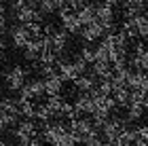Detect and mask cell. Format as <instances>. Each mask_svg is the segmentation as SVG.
Segmentation results:
<instances>
[{"label":"cell","instance_id":"6da1fadb","mask_svg":"<svg viewBox=\"0 0 148 146\" xmlns=\"http://www.w3.org/2000/svg\"><path fill=\"white\" fill-rule=\"evenodd\" d=\"M70 125H66L64 121H49L42 123V129H40V136L49 146H59L64 142V138L68 136Z\"/></svg>","mask_w":148,"mask_h":146},{"label":"cell","instance_id":"7a4b0ae2","mask_svg":"<svg viewBox=\"0 0 148 146\" xmlns=\"http://www.w3.org/2000/svg\"><path fill=\"white\" fill-rule=\"evenodd\" d=\"M70 131H72V136L76 138L78 144H83L85 140H89V138L102 136L97 125L93 121H89V119H85V117H78V119H74V121H70Z\"/></svg>","mask_w":148,"mask_h":146},{"label":"cell","instance_id":"3957f363","mask_svg":"<svg viewBox=\"0 0 148 146\" xmlns=\"http://www.w3.org/2000/svg\"><path fill=\"white\" fill-rule=\"evenodd\" d=\"M87 66H89V64H87L85 59H80V57H76L74 62H64V59H62V62L57 64V74L64 78V83L66 81H72L74 83L80 74H85V72H87Z\"/></svg>","mask_w":148,"mask_h":146},{"label":"cell","instance_id":"277c9868","mask_svg":"<svg viewBox=\"0 0 148 146\" xmlns=\"http://www.w3.org/2000/svg\"><path fill=\"white\" fill-rule=\"evenodd\" d=\"M13 136L17 140V146H28V142H32L38 136V127L34 123V119H23L13 127Z\"/></svg>","mask_w":148,"mask_h":146},{"label":"cell","instance_id":"5b68a950","mask_svg":"<svg viewBox=\"0 0 148 146\" xmlns=\"http://www.w3.org/2000/svg\"><path fill=\"white\" fill-rule=\"evenodd\" d=\"M127 127V119H119V117H112L108 119L102 129H99V134H102V138L106 142H112L114 146H116V140L121 138V134H123V129Z\"/></svg>","mask_w":148,"mask_h":146},{"label":"cell","instance_id":"8992f818","mask_svg":"<svg viewBox=\"0 0 148 146\" xmlns=\"http://www.w3.org/2000/svg\"><path fill=\"white\" fill-rule=\"evenodd\" d=\"M28 70L21 68V66H13V68L4 74V83H6V89L11 91H21L23 85L28 83Z\"/></svg>","mask_w":148,"mask_h":146},{"label":"cell","instance_id":"52a82bcc","mask_svg":"<svg viewBox=\"0 0 148 146\" xmlns=\"http://www.w3.org/2000/svg\"><path fill=\"white\" fill-rule=\"evenodd\" d=\"M95 13H97V19L106 28V32H112V23H114V4L110 0H102V2L95 4Z\"/></svg>","mask_w":148,"mask_h":146},{"label":"cell","instance_id":"ba28073f","mask_svg":"<svg viewBox=\"0 0 148 146\" xmlns=\"http://www.w3.org/2000/svg\"><path fill=\"white\" fill-rule=\"evenodd\" d=\"M47 95V91H45V81L42 78H34V81H28L23 85V89L19 91V99H38V97H42Z\"/></svg>","mask_w":148,"mask_h":146},{"label":"cell","instance_id":"9c48e42d","mask_svg":"<svg viewBox=\"0 0 148 146\" xmlns=\"http://www.w3.org/2000/svg\"><path fill=\"white\" fill-rule=\"evenodd\" d=\"M59 19H62V25H64V30L68 32V34H76V32L83 30V23H80L76 11L70 9V6L59 11Z\"/></svg>","mask_w":148,"mask_h":146},{"label":"cell","instance_id":"30bf717a","mask_svg":"<svg viewBox=\"0 0 148 146\" xmlns=\"http://www.w3.org/2000/svg\"><path fill=\"white\" fill-rule=\"evenodd\" d=\"M74 110L78 112V117L93 114V110H95V97L91 93H80L76 99H74Z\"/></svg>","mask_w":148,"mask_h":146},{"label":"cell","instance_id":"8fae6325","mask_svg":"<svg viewBox=\"0 0 148 146\" xmlns=\"http://www.w3.org/2000/svg\"><path fill=\"white\" fill-rule=\"evenodd\" d=\"M45 49H47L45 38L40 36V38H34V40L28 42V47L23 49V55H25V59H28V62H36V64H38V59H40V55H42Z\"/></svg>","mask_w":148,"mask_h":146},{"label":"cell","instance_id":"7c38bea8","mask_svg":"<svg viewBox=\"0 0 148 146\" xmlns=\"http://www.w3.org/2000/svg\"><path fill=\"white\" fill-rule=\"evenodd\" d=\"M106 34V28L99 21H93L89 25H83V30H80V36H83L85 42H93V40H99V38H104Z\"/></svg>","mask_w":148,"mask_h":146},{"label":"cell","instance_id":"4fadbf2b","mask_svg":"<svg viewBox=\"0 0 148 146\" xmlns=\"http://www.w3.org/2000/svg\"><path fill=\"white\" fill-rule=\"evenodd\" d=\"M30 40H32V36H30V32H28V28H25L23 23H19V25H15V28L11 30V42L15 45L17 49H25Z\"/></svg>","mask_w":148,"mask_h":146},{"label":"cell","instance_id":"5bb4252c","mask_svg":"<svg viewBox=\"0 0 148 146\" xmlns=\"http://www.w3.org/2000/svg\"><path fill=\"white\" fill-rule=\"evenodd\" d=\"M131 66H133V70L148 72V47H144V45H136L133 55H131Z\"/></svg>","mask_w":148,"mask_h":146},{"label":"cell","instance_id":"9a60e30c","mask_svg":"<svg viewBox=\"0 0 148 146\" xmlns=\"http://www.w3.org/2000/svg\"><path fill=\"white\" fill-rule=\"evenodd\" d=\"M129 89H133V91H142V93H148V72H144V70H131V76H129Z\"/></svg>","mask_w":148,"mask_h":146},{"label":"cell","instance_id":"2e32d148","mask_svg":"<svg viewBox=\"0 0 148 146\" xmlns=\"http://www.w3.org/2000/svg\"><path fill=\"white\" fill-rule=\"evenodd\" d=\"M45 81V91H47V95H62V89H64V78L57 74H51V76H45L42 78Z\"/></svg>","mask_w":148,"mask_h":146},{"label":"cell","instance_id":"e0dca14e","mask_svg":"<svg viewBox=\"0 0 148 146\" xmlns=\"http://www.w3.org/2000/svg\"><path fill=\"white\" fill-rule=\"evenodd\" d=\"M97 83L99 81L93 74H80L76 81H74V87H76L80 93H91V91L97 87Z\"/></svg>","mask_w":148,"mask_h":146},{"label":"cell","instance_id":"ac0fdd59","mask_svg":"<svg viewBox=\"0 0 148 146\" xmlns=\"http://www.w3.org/2000/svg\"><path fill=\"white\" fill-rule=\"evenodd\" d=\"M112 97H114V102H116V106L127 108V106L131 104V89L129 87H114L112 89Z\"/></svg>","mask_w":148,"mask_h":146},{"label":"cell","instance_id":"d6986e66","mask_svg":"<svg viewBox=\"0 0 148 146\" xmlns=\"http://www.w3.org/2000/svg\"><path fill=\"white\" fill-rule=\"evenodd\" d=\"M76 15H78V19H80V23L83 25H89V23H93L97 19V13H95V4H83L80 9L76 11Z\"/></svg>","mask_w":148,"mask_h":146},{"label":"cell","instance_id":"ffe728a7","mask_svg":"<svg viewBox=\"0 0 148 146\" xmlns=\"http://www.w3.org/2000/svg\"><path fill=\"white\" fill-rule=\"evenodd\" d=\"M19 114L23 119H36V104L32 99H19Z\"/></svg>","mask_w":148,"mask_h":146},{"label":"cell","instance_id":"44dd1931","mask_svg":"<svg viewBox=\"0 0 148 146\" xmlns=\"http://www.w3.org/2000/svg\"><path fill=\"white\" fill-rule=\"evenodd\" d=\"M17 119H19V117H13V114H9L6 110L0 108V131H6V129L15 127V125L19 123Z\"/></svg>","mask_w":148,"mask_h":146},{"label":"cell","instance_id":"7402d4cb","mask_svg":"<svg viewBox=\"0 0 148 146\" xmlns=\"http://www.w3.org/2000/svg\"><path fill=\"white\" fill-rule=\"evenodd\" d=\"M0 108L6 110V112H9V114H13V117H21V114H19V99L4 97V99H0Z\"/></svg>","mask_w":148,"mask_h":146},{"label":"cell","instance_id":"603a6c76","mask_svg":"<svg viewBox=\"0 0 148 146\" xmlns=\"http://www.w3.org/2000/svg\"><path fill=\"white\" fill-rule=\"evenodd\" d=\"M144 106L142 104H138V102H131L129 106H127V121H140L144 114Z\"/></svg>","mask_w":148,"mask_h":146},{"label":"cell","instance_id":"cb8c5ba5","mask_svg":"<svg viewBox=\"0 0 148 146\" xmlns=\"http://www.w3.org/2000/svg\"><path fill=\"white\" fill-rule=\"evenodd\" d=\"M36 119L40 123H49V121H53V112L49 110V106L47 104H40V106H36Z\"/></svg>","mask_w":148,"mask_h":146},{"label":"cell","instance_id":"d4e9b609","mask_svg":"<svg viewBox=\"0 0 148 146\" xmlns=\"http://www.w3.org/2000/svg\"><path fill=\"white\" fill-rule=\"evenodd\" d=\"M80 59H85V62L87 64H93V62H95V49H93V47H83V51H80V55H78Z\"/></svg>","mask_w":148,"mask_h":146},{"label":"cell","instance_id":"484cf974","mask_svg":"<svg viewBox=\"0 0 148 146\" xmlns=\"http://www.w3.org/2000/svg\"><path fill=\"white\" fill-rule=\"evenodd\" d=\"M38 11L42 13V15H49V13L57 11V6H55V2H53V0H40V4H38Z\"/></svg>","mask_w":148,"mask_h":146},{"label":"cell","instance_id":"4316f807","mask_svg":"<svg viewBox=\"0 0 148 146\" xmlns=\"http://www.w3.org/2000/svg\"><path fill=\"white\" fill-rule=\"evenodd\" d=\"M80 146H104V138L102 136H95V138H89V140H85Z\"/></svg>","mask_w":148,"mask_h":146},{"label":"cell","instance_id":"83f0119b","mask_svg":"<svg viewBox=\"0 0 148 146\" xmlns=\"http://www.w3.org/2000/svg\"><path fill=\"white\" fill-rule=\"evenodd\" d=\"M136 129H138V140H148V125H142Z\"/></svg>","mask_w":148,"mask_h":146},{"label":"cell","instance_id":"f1b7e54d","mask_svg":"<svg viewBox=\"0 0 148 146\" xmlns=\"http://www.w3.org/2000/svg\"><path fill=\"white\" fill-rule=\"evenodd\" d=\"M53 2H55V6H57V11H62V9H68L72 0H53Z\"/></svg>","mask_w":148,"mask_h":146},{"label":"cell","instance_id":"f546056e","mask_svg":"<svg viewBox=\"0 0 148 146\" xmlns=\"http://www.w3.org/2000/svg\"><path fill=\"white\" fill-rule=\"evenodd\" d=\"M4 28H6V17H4V13L0 11V32H4Z\"/></svg>","mask_w":148,"mask_h":146},{"label":"cell","instance_id":"4dcf8cb0","mask_svg":"<svg viewBox=\"0 0 148 146\" xmlns=\"http://www.w3.org/2000/svg\"><path fill=\"white\" fill-rule=\"evenodd\" d=\"M25 4H28V6H32V9H38L40 0H25Z\"/></svg>","mask_w":148,"mask_h":146},{"label":"cell","instance_id":"1f68e13d","mask_svg":"<svg viewBox=\"0 0 148 146\" xmlns=\"http://www.w3.org/2000/svg\"><path fill=\"white\" fill-rule=\"evenodd\" d=\"M28 146H45V142H42V140H38V138H34L32 142H28Z\"/></svg>","mask_w":148,"mask_h":146},{"label":"cell","instance_id":"d6a6232c","mask_svg":"<svg viewBox=\"0 0 148 146\" xmlns=\"http://www.w3.org/2000/svg\"><path fill=\"white\" fill-rule=\"evenodd\" d=\"M142 106H144V110H148V93H146V97L142 99Z\"/></svg>","mask_w":148,"mask_h":146},{"label":"cell","instance_id":"836d02e7","mask_svg":"<svg viewBox=\"0 0 148 146\" xmlns=\"http://www.w3.org/2000/svg\"><path fill=\"white\" fill-rule=\"evenodd\" d=\"M0 146H13V144H9V142H4V140H0Z\"/></svg>","mask_w":148,"mask_h":146},{"label":"cell","instance_id":"e575fe53","mask_svg":"<svg viewBox=\"0 0 148 146\" xmlns=\"http://www.w3.org/2000/svg\"><path fill=\"white\" fill-rule=\"evenodd\" d=\"M0 11H2V0H0Z\"/></svg>","mask_w":148,"mask_h":146},{"label":"cell","instance_id":"d590c367","mask_svg":"<svg viewBox=\"0 0 148 146\" xmlns=\"http://www.w3.org/2000/svg\"><path fill=\"white\" fill-rule=\"evenodd\" d=\"M68 146H78V144H68Z\"/></svg>","mask_w":148,"mask_h":146},{"label":"cell","instance_id":"8d00e7d4","mask_svg":"<svg viewBox=\"0 0 148 146\" xmlns=\"http://www.w3.org/2000/svg\"><path fill=\"white\" fill-rule=\"evenodd\" d=\"M146 15H148V13H146Z\"/></svg>","mask_w":148,"mask_h":146},{"label":"cell","instance_id":"74e56055","mask_svg":"<svg viewBox=\"0 0 148 146\" xmlns=\"http://www.w3.org/2000/svg\"><path fill=\"white\" fill-rule=\"evenodd\" d=\"M146 40H148V38H146Z\"/></svg>","mask_w":148,"mask_h":146}]
</instances>
